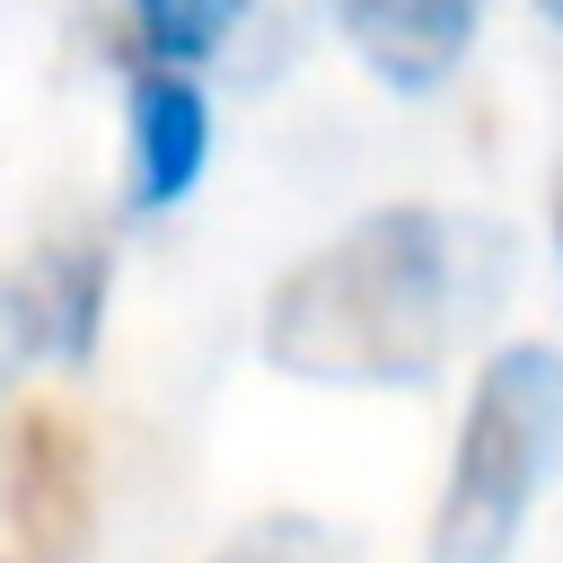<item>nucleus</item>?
<instances>
[{
  "label": "nucleus",
  "instance_id": "obj_1",
  "mask_svg": "<svg viewBox=\"0 0 563 563\" xmlns=\"http://www.w3.org/2000/svg\"><path fill=\"white\" fill-rule=\"evenodd\" d=\"M457 317V255L440 211L396 202L299 255L264 299V352L290 378L405 387L431 378Z\"/></svg>",
  "mask_w": 563,
  "mask_h": 563
},
{
  "label": "nucleus",
  "instance_id": "obj_2",
  "mask_svg": "<svg viewBox=\"0 0 563 563\" xmlns=\"http://www.w3.org/2000/svg\"><path fill=\"white\" fill-rule=\"evenodd\" d=\"M563 457V352L510 343L484 361L457 449H449V493L431 519V563H501L528 528L537 484Z\"/></svg>",
  "mask_w": 563,
  "mask_h": 563
},
{
  "label": "nucleus",
  "instance_id": "obj_3",
  "mask_svg": "<svg viewBox=\"0 0 563 563\" xmlns=\"http://www.w3.org/2000/svg\"><path fill=\"white\" fill-rule=\"evenodd\" d=\"M484 0H334V26L387 88H440L475 44Z\"/></svg>",
  "mask_w": 563,
  "mask_h": 563
},
{
  "label": "nucleus",
  "instance_id": "obj_4",
  "mask_svg": "<svg viewBox=\"0 0 563 563\" xmlns=\"http://www.w3.org/2000/svg\"><path fill=\"white\" fill-rule=\"evenodd\" d=\"M211 158V106L185 70H141L132 79V202L141 211H167L194 194Z\"/></svg>",
  "mask_w": 563,
  "mask_h": 563
},
{
  "label": "nucleus",
  "instance_id": "obj_5",
  "mask_svg": "<svg viewBox=\"0 0 563 563\" xmlns=\"http://www.w3.org/2000/svg\"><path fill=\"white\" fill-rule=\"evenodd\" d=\"M238 18H246V0H132V26H141V44L158 53V70L211 62Z\"/></svg>",
  "mask_w": 563,
  "mask_h": 563
},
{
  "label": "nucleus",
  "instance_id": "obj_6",
  "mask_svg": "<svg viewBox=\"0 0 563 563\" xmlns=\"http://www.w3.org/2000/svg\"><path fill=\"white\" fill-rule=\"evenodd\" d=\"M26 519L62 545L70 537V519H79V457H70V440L53 431V413H35V431H26Z\"/></svg>",
  "mask_w": 563,
  "mask_h": 563
},
{
  "label": "nucleus",
  "instance_id": "obj_7",
  "mask_svg": "<svg viewBox=\"0 0 563 563\" xmlns=\"http://www.w3.org/2000/svg\"><path fill=\"white\" fill-rule=\"evenodd\" d=\"M220 563H343V554H334V537L308 528V519H264V528H246Z\"/></svg>",
  "mask_w": 563,
  "mask_h": 563
},
{
  "label": "nucleus",
  "instance_id": "obj_8",
  "mask_svg": "<svg viewBox=\"0 0 563 563\" xmlns=\"http://www.w3.org/2000/svg\"><path fill=\"white\" fill-rule=\"evenodd\" d=\"M35 343H53V308H44V282L26 273V282L0 290V369H9L18 352H35Z\"/></svg>",
  "mask_w": 563,
  "mask_h": 563
},
{
  "label": "nucleus",
  "instance_id": "obj_9",
  "mask_svg": "<svg viewBox=\"0 0 563 563\" xmlns=\"http://www.w3.org/2000/svg\"><path fill=\"white\" fill-rule=\"evenodd\" d=\"M554 238H563V194H554Z\"/></svg>",
  "mask_w": 563,
  "mask_h": 563
},
{
  "label": "nucleus",
  "instance_id": "obj_10",
  "mask_svg": "<svg viewBox=\"0 0 563 563\" xmlns=\"http://www.w3.org/2000/svg\"><path fill=\"white\" fill-rule=\"evenodd\" d=\"M545 9H554V18H563V0H545Z\"/></svg>",
  "mask_w": 563,
  "mask_h": 563
}]
</instances>
